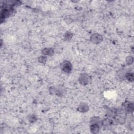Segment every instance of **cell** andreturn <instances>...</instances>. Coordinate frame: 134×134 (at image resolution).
I'll use <instances>...</instances> for the list:
<instances>
[{
  "mask_svg": "<svg viewBox=\"0 0 134 134\" xmlns=\"http://www.w3.org/2000/svg\"><path fill=\"white\" fill-rule=\"evenodd\" d=\"M91 80V78L86 74H81L79 78V82L82 85H87L90 83Z\"/></svg>",
  "mask_w": 134,
  "mask_h": 134,
  "instance_id": "6da1fadb",
  "label": "cell"
},
{
  "mask_svg": "<svg viewBox=\"0 0 134 134\" xmlns=\"http://www.w3.org/2000/svg\"><path fill=\"white\" fill-rule=\"evenodd\" d=\"M72 68V64L69 61H65L61 64V69L65 73H69L71 72Z\"/></svg>",
  "mask_w": 134,
  "mask_h": 134,
  "instance_id": "7a4b0ae2",
  "label": "cell"
},
{
  "mask_svg": "<svg viewBox=\"0 0 134 134\" xmlns=\"http://www.w3.org/2000/svg\"><path fill=\"white\" fill-rule=\"evenodd\" d=\"M103 40V37L99 34H94L91 37V41L94 44H99Z\"/></svg>",
  "mask_w": 134,
  "mask_h": 134,
  "instance_id": "3957f363",
  "label": "cell"
},
{
  "mask_svg": "<svg viewBox=\"0 0 134 134\" xmlns=\"http://www.w3.org/2000/svg\"><path fill=\"white\" fill-rule=\"evenodd\" d=\"M123 107L124 109L125 112L130 113V112H133L134 110V105L132 103H129V102H125V104H123Z\"/></svg>",
  "mask_w": 134,
  "mask_h": 134,
  "instance_id": "277c9868",
  "label": "cell"
},
{
  "mask_svg": "<svg viewBox=\"0 0 134 134\" xmlns=\"http://www.w3.org/2000/svg\"><path fill=\"white\" fill-rule=\"evenodd\" d=\"M91 133L93 134H97L99 130V125L97 123H93L90 127Z\"/></svg>",
  "mask_w": 134,
  "mask_h": 134,
  "instance_id": "5b68a950",
  "label": "cell"
},
{
  "mask_svg": "<svg viewBox=\"0 0 134 134\" xmlns=\"http://www.w3.org/2000/svg\"><path fill=\"white\" fill-rule=\"evenodd\" d=\"M78 111L81 113H85L87 112L89 110V106L85 104H81L78 108Z\"/></svg>",
  "mask_w": 134,
  "mask_h": 134,
  "instance_id": "8992f818",
  "label": "cell"
},
{
  "mask_svg": "<svg viewBox=\"0 0 134 134\" xmlns=\"http://www.w3.org/2000/svg\"><path fill=\"white\" fill-rule=\"evenodd\" d=\"M54 53V51L52 48H45L42 50V54L46 56L53 55Z\"/></svg>",
  "mask_w": 134,
  "mask_h": 134,
  "instance_id": "52a82bcc",
  "label": "cell"
},
{
  "mask_svg": "<svg viewBox=\"0 0 134 134\" xmlns=\"http://www.w3.org/2000/svg\"><path fill=\"white\" fill-rule=\"evenodd\" d=\"M65 93H66V90H65V89L63 88V87H61V88H59L58 89H57L56 94H57L58 96H60V97H61V96H63L64 95Z\"/></svg>",
  "mask_w": 134,
  "mask_h": 134,
  "instance_id": "ba28073f",
  "label": "cell"
},
{
  "mask_svg": "<svg viewBox=\"0 0 134 134\" xmlns=\"http://www.w3.org/2000/svg\"><path fill=\"white\" fill-rule=\"evenodd\" d=\"M126 78L130 82H133L134 81V75L133 73H128L126 74Z\"/></svg>",
  "mask_w": 134,
  "mask_h": 134,
  "instance_id": "9c48e42d",
  "label": "cell"
},
{
  "mask_svg": "<svg viewBox=\"0 0 134 134\" xmlns=\"http://www.w3.org/2000/svg\"><path fill=\"white\" fill-rule=\"evenodd\" d=\"M72 36H73L72 34L71 33H69V32H67L66 33V34H65L64 38L66 40H69L72 38Z\"/></svg>",
  "mask_w": 134,
  "mask_h": 134,
  "instance_id": "30bf717a",
  "label": "cell"
},
{
  "mask_svg": "<svg viewBox=\"0 0 134 134\" xmlns=\"http://www.w3.org/2000/svg\"><path fill=\"white\" fill-rule=\"evenodd\" d=\"M133 58L132 57H128L126 58V62L128 64H132L133 63Z\"/></svg>",
  "mask_w": 134,
  "mask_h": 134,
  "instance_id": "8fae6325",
  "label": "cell"
},
{
  "mask_svg": "<svg viewBox=\"0 0 134 134\" xmlns=\"http://www.w3.org/2000/svg\"><path fill=\"white\" fill-rule=\"evenodd\" d=\"M39 61L41 63H45L47 61V58L44 56H41L38 59Z\"/></svg>",
  "mask_w": 134,
  "mask_h": 134,
  "instance_id": "7c38bea8",
  "label": "cell"
},
{
  "mask_svg": "<svg viewBox=\"0 0 134 134\" xmlns=\"http://www.w3.org/2000/svg\"><path fill=\"white\" fill-rule=\"evenodd\" d=\"M36 119H37L36 117L34 115L30 116L29 118V121H30L31 122H35L36 121Z\"/></svg>",
  "mask_w": 134,
  "mask_h": 134,
  "instance_id": "4fadbf2b",
  "label": "cell"
}]
</instances>
